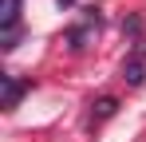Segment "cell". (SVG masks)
<instances>
[{
  "instance_id": "3957f363",
  "label": "cell",
  "mask_w": 146,
  "mask_h": 142,
  "mask_svg": "<svg viewBox=\"0 0 146 142\" xmlns=\"http://www.w3.org/2000/svg\"><path fill=\"white\" fill-rule=\"evenodd\" d=\"M16 20H20V0H0V28L12 32Z\"/></svg>"
},
{
  "instance_id": "7a4b0ae2",
  "label": "cell",
  "mask_w": 146,
  "mask_h": 142,
  "mask_svg": "<svg viewBox=\"0 0 146 142\" xmlns=\"http://www.w3.org/2000/svg\"><path fill=\"white\" fill-rule=\"evenodd\" d=\"M122 79H126L130 87H142V83H146V67H142V59H138V55L122 63Z\"/></svg>"
},
{
  "instance_id": "277c9868",
  "label": "cell",
  "mask_w": 146,
  "mask_h": 142,
  "mask_svg": "<svg viewBox=\"0 0 146 142\" xmlns=\"http://www.w3.org/2000/svg\"><path fill=\"white\" fill-rule=\"evenodd\" d=\"M115 111H119V103H115V99H99V103H95V115H99V118H111Z\"/></svg>"
},
{
  "instance_id": "6da1fadb",
  "label": "cell",
  "mask_w": 146,
  "mask_h": 142,
  "mask_svg": "<svg viewBox=\"0 0 146 142\" xmlns=\"http://www.w3.org/2000/svg\"><path fill=\"white\" fill-rule=\"evenodd\" d=\"M0 87H4V111H16L24 91H28V83L24 79H12V75H0Z\"/></svg>"
}]
</instances>
